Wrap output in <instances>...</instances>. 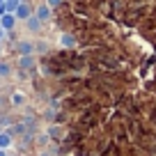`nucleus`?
<instances>
[{"label":"nucleus","instance_id":"obj_1","mask_svg":"<svg viewBox=\"0 0 156 156\" xmlns=\"http://www.w3.org/2000/svg\"><path fill=\"white\" fill-rule=\"evenodd\" d=\"M14 53L19 55H34V41H28V39H23V41H16L14 44Z\"/></svg>","mask_w":156,"mask_h":156},{"label":"nucleus","instance_id":"obj_2","mask_svg":"<svg viewBox=\"0 0 156 156\" xmlns=\"http://www.w3.org/2000/svg\"><path fill=\"white\" fill-rule=\"evenodd\" d=\"M34 67H37V60H34V55H21V58H19V69H21V73L34 71Z\"/></svg>","mask_w":156,"mask_h":156},{"label":"nucleus","instance_id":"obj_3","mask_svg":"<svg viewBox=\"0 0 156 156\" xmlns=\"http://www.w3.org/2000/svg\"><path fill=\"white\" fill-rule=\"evenodd\" d=\"M16 14H12V12H7V14H2L0 16V28H5L7 32H12V30L16 28Z\"/></svg>","mask_w":156,"mask_h":156},{"label":"nucleus","instance_id":"obj_4","mask_svg":"<svg viewBox=\"0 0 156 156\" xmlns=\"http://www.w3.org/2000/svg\"><path fill=\"white\" fill-rule=\"evenodd\" d=\"M14 14H16V19H19V21H25V19H30V16H32L34 12H32V5L23 0V2H21V5L16 7V12H14Z\"/></svg>","mask_w":156,"mask_h":156},{"label":"nucleus","instance_id":"obj_5","mask_svg":"<svg viewBox=\"0 0 156 156\" xmlns=\"http://www.w3.org/2000/svg\"><path fill=\"white\" fill-rule=\"evenodd\" d=\"M76 44H78V39H76L73 32H62L60 34V46H62V48H73Z\"/></svg>","mask_w":156,"mask_h":156},{"label":"nucleus","instance_id":"obj_6","mask_svg":"<svg viewBox=\"0 0 156 156\" xmlns=\"http://www.w3.org/2000/svg\"><path fill=\"white\" fill-rule=\"evenodd\" d=\"M34 16H37L39 21H44V23H46V21H51V16H53V9L44 2V5H39L37 9H34Z\"/></svg>","mask_w":156,"mask_h":156},{"label":"nucleus","instance_id":"obj_7","mask_svg":"<svg viewBox=\"0 0 156 156\" xmlns=\"http://www.w3.org/2000/svg\"><path fill=\"white\" fill-rule=\"evenodd\" d=\"M14 145V136L9 131H0V149H9Z\"/></svg>","mask_w":156,"mask_h":156},{"label":"nucleus","instance_id":"obj_8","mask_svg":"<svg viewBox=\"0 0 156 156\" xmlns=\"http://www.w3.org/2000/svg\"><path fill=\"white\" fill-rule=\"evenodd\" d=\"M41 23H44V21H39L34 14L30 16V19H25V25H28L30 32H39V30H41Z\"/></svg>","mask_w":156,"mask_h":156},{"label":"nucleus","instance_id":"obj_9","mask_svg":"<svg viewBox=\"0 0 156 156\" xmlns=\"http://www.w3.org/2000/svg\"><path fill=\"white\" fill-rule=\"evenodd\" d=\"M25 103V94L23 92H14L12 94V106H23Z\"/></svg>","mask_w":156,"mask_h":156},{"label":"nucleus","instance_id":"obj_10","mask_svg":"<svg viewBox=\"0 0 156 156\" xmlns=\"http://www.w3.org/2000/svg\"><path fill=\"white\" fill-rule=\"evenodd\" d=\"M21 2H23V0H5V9L14 14V12H16V7H19Z\"/></svg>","mask_w":156,"mask_h":156},{"label":"nucleus","instance_id":"obj_11","mask_svg":"<svg viewBox=\"0 0 156 156\" xmlns=\"http://www.w3.org/2000/svg\"><path fill=\"white\" fill-rule=\"evenodd\" d=\"M48 136L53 138V140H60V136H62V129H60V126H51V129H48Z\"/></svg>","mask_w":156,"mask_h":156},{"label":"nucleus","instance_id":"obj_12","mask_svg":"<svg viewBox=\"0 0 156 156\" xmlns=\"http://www.w3.org/2000/svg\"><path fill=\"white\" fill-rule=\"evenodd\" d=\"M9 73H12L9 62H0V76H9Z\"/></svg>","mask_w":156,"mask_h":156},{"label":"nucleus","instance_id":"obj_13","mask_svg":"<svg viewBox=\"0 0 156 156\" xmlns=\"http://www.w3.org/2000/svg\"><path fill=\"white\" fill-rule=\"evenodd\" d=\"M62 2H64V0H46V5H48L51 9H58V7L62 5Z\"/></svg>","mask_w":156,"mask_h":156},{"label":"nucleus","instance_id":"obj_14","mask_svg":"<svg viewBox=\"0 0 156 156\" xmlns=\"http://www.w3.org/2000/svg\"><path fill=\"white\" fill-rule=\"evenodd\" d=\"M5 37H7V30H5V28H0V41H2Z\"/></svg>","mask_w":156,"mask_h":156},{"label":"nucleus","instance_id":"obj_15","mask_svg":"<svg viewBox=\"0 0 156 156\" xmlns=\"http://www.w3.org/2000/svg\"><path fill=\"white\" fill-rule=\"evenodd\" d=\"M0 156H7V151H5V149H0Z\"/></svg>","mask_w":156,"mask_h":156},{"label":"nucleus","instance_id":"obj_16","mask_svg":"<svg viewBox=\"0 0 156 156\" xmlns=\"http://www.w3.org/2000/svg\"><path fill=\"white\" fill-rule=\"evenodd\" d=\"M0 5H5V0H0Z\"/></svg>","mask_w":156,"mask_h":156},{"label":"nucleus","instance_id":"obj_17","mask_svg":"<svg viewBox=\"0 0 156 156\" xmlns=\"http://www.w3.org/2000/svg\"><path fill=\"white\" fill-rule=\"evenodd\" d=\"M0 55H2V46H0Z\"/></svg>","mask_w":156,"mask_h":156}]
</instances>
